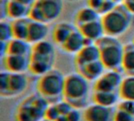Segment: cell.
<instances>
[{"instance_id": "6", "label": "cell", "mask_w": 134, "mask_h": 121, "mask_svg": "<svg viewBox=\"0 0 134 121\" xmlns=\"http://www.w3.org/2000/svg\"><path fill=\"white\" fill-rule=\"evenodd\" d=\"M63 0H35L30 6L28 18L46 24L57 20L62 13Z\"/></svg>"}, {"instance_id": "11", "label": "cell", "mask_w": 134, "mask_h": 121, "mask_svg": "<svg viewBox=\"0 0 134 121\" xmlns=\"http://www.w3.org/2000/svg\"><path fill=\"white\" fill-rule=\"evenodd\" d=\"M30 56L6 54L2 57L5 70L13 73H25L29 69Z\"/></svg>"}, {"instance_id": "23", "label": "cell", "mask_w": 134, "mask_h": 121, "mask_svg": "<svg viewBox=\"0 0 134 121\" xmlns=\"http://www.w3.org/2000/svg\"><path fill=\"white\" fill-rule=\"evenodd\" d=\"M29 22L30 19L28 17L14 20L11 22L13 39L27 40Z\"/></svg>"}, {"instance_id": "32", "label": "cell", "mask_w": 134, "mask_h": 121, "mask_svg": "<svg viewBox=\"0 0 134 121\" xmlns=\"http://www.w3.org/2000/svg\"><path fill=\"white\" fill-rule=\"evenodd\" d=\"M123 2H132V3H134V0H124Z\"/></svg>"}, {"instance_id": "14", "label": "cell", "mask_w": 134, "mask_h": 121, "mask_svg": "<svg viewBox=\"0 0 134 121\" xmlns=\"http://www.w3.org/2000/svg\"><path fill=\"white\" fill-rule=\"evenodd\" d=\"M89 43H94L88 42L82 35V34L80 32V31L77 28L71 34V35L68 37L66 42L60 46V48L64 52L67 54L75 55L86 45Z\"/></svg>"}, {"instance_id": "20", "label": "cell", "mask_w": 134, "mask_h": 121, "mask_svg": "<svg viewBox=\"0 0 134 121\" xmlns=\"http://www.w3.org/2000/svg\"><path fill=\"white\" fill-rule=\"evenodd\" d=\"M100 17L101 16L97 10L87 6L78 9L74 17V24L79 28L85 24L100 19Z\"/></svg>"}, {"instance_id": "16", "label": "cell", "mask_w": 134, "mask_h": 121, "mask_svg": "<svg viewBox=\"0 0 134 121\" xmlns=\"http://www.w3.org/2000/svg\"><path fill=\"white\" fill-rule=\"evenodd\" d=\"M49 32L48 24L30 20L27 41L31 45L46 40Z\"/></svg>"}, {"instance_id": "4", "label": "cell", "mask_w": 134, "mask_h": 121, "mask_svg": "<svg viewBox=\"0 0 134 121\" xmlns=\"http://www.w3.org/2000/svg\"><path fill=\"white\" fill-rule=\"evenodd\" d=\"M133 14L123 3L115 6L111 10L100 17L105 35L119 37L125 34L132 23Z\"/></svg>"}, {"instance_id": "31", "label": "cell", "mask_w": 134, "mask_h": 121, "mask_svg": "<svg viewBox=\"0 0 134 121\" xmlns=\"http://www.w3.org/2000/svg\"><path fill=\"white\" fill-rule=\"evenodd\" d=\"M115 4H116V5H119V4H122V3H123V2H124V0H111Z\"/></svg>"}, {"instance_id": "33", "label": "cell", "mask_w": 134, "mask_h": 121, "mask_svg": "<svg viewBox=\"0 0 134 121\" xmlns=\"http://www.w3.org/2000/svg\"><path fill=\"white\" fill-rule=\"evenodd\" d=\"M42 121H53V120H48V119H46V118H45V119H44Z\"/></svg>"}, {"instance_id": "34", "label": "cell", "mask_w": 134, "mask_h": 121, "mask_svg": "<svg viewBox=\"0 0 134 121\" xmlns=\"http://www.w3.org/2000/svg\"><path fill=\"white\" fill-rule=\"evenodd\" d=\"M132 43H133V44L134 45V37H133V42H132Z\"/></svg>"}, {"instance_id": "1", "label": "cell", "mask_w": 134, "mask_h": 121, "mask_svg": "<svg viewBox=\"0 0 134 121\" xmlns=\"http://www.w3.org/2000/svg\"><path fill=\"white\" fill-rule=\"evenodd\" d=\"M90 81L78 72L65 76L64 100L73 108L84 109L89 106Z\"/></svg>"}, {"instance_id": "13", "label": "cell", "mask_w": 134, "mask_h": 121, "mask_svg": "<svg viewBox=\"0 0 134 121\" xmlns=\"http://www.w3.org/2000/svg\"><path fill=\"white\" fill-rule=\"evenodd\" d=\"M75 29H77V27L75 24L67 21H61L56 24L51 31L53 43L60 47Z\"/></svg>"}, {"instance_id": "7", "label": "cell", "mask_w": 134, "mask_h": 121, "mask_svg": "<svg viewBox=\"0 0 134 121\" xmlns=\"http://www.w3.org/2000/svg\"><path fill=\"white\" fill-rule=\"evenodd\" d=\"M56 54H42L31 51L28 71L34 76H41L54 69Z\"/></svg>"}, {"instance_id": "5", "label": "cell", "mask_w": 134, "mask_h": 121, "mask_svg": "<svg viewBox=\"0 0 134 121\" xmlns=\"http://www.w3.org/2000/svg\"><path fill=\"white\" fill-rule=\"evenodd\" d=\"M95 43L100 50V61L105 69L122 72L124 45L118 38L105 35Z\"/></svg>"}, {"instance_id": "28", "label": "cell", "mask_w": 134, "mask_h": 121, "mask_svg": "<svg viewBox=\"0 0 134 121\" xmlns=\"http://www.w3.org/2000/svg\"><path fill=\"white\" fill-rule=\"evenodd\" d=\"M114 121H134V117L121 109H116Z\"/></svg>"}, {"instance_id": "22", "label": "cell", "mask_w": 134, "mask_h": 121, "mask_svg": "<svg viewBox=\"0 0 134 121\" xmlns=\"http://www.w3.org/2000/svg\"><path fill=\"white\" fill-rule=\"evenodd\" d=\"M122 72L126 76H134V45L132 42L124 45Z\"/></svg>"}, {"instance_id": "27", "label": "cell", "mask_w": 134, "mask_h": 121, "mask_svg": "<svg viewBox=\"0 0 134 121\" xmlns=\"http://www.w3.org/2000/svg\"><path fill=\"white\" fill-rule=\"evenodd\" d=\"M117 109H121L134 117V101L128 99H121L117 105Z\"/></svg>"}, {"instance_id": "24", "label": "cell", "mask_w": 134, "mask_h": 121, "mask_svg": "<svg viewBox=\"0 0 134 121\" xmlns=\"http://www.w3.org/2000/svg\"><path fill=\"white\" fill-rule=\"evenodd\" d=\"M119 92L121 99L134 101V76H126L123 78Z\"/></svg>"}, {"instance_id": "8", "label": "cell", "mask_w": 134, "mask_h": 121, "mask_svg": "<svg viewBox=\"0 0 134 121\" xmlns=\"http://www.w3.org/2000/svg\"><path fill=\"white\" fill-rule=\"evenodd\" d=\"M123 77L121 71L106 70L95 82L93 91H119Z\"/></svg>"}, {"instance_id": "25", "label": "cell", "mask_w": 134, "mask_h": 121, "mask_svg": "<svg viewBox=\"0 0 134 121\" xmlns=\"http://www.w3.org/2000/svg\"><path fill=\"white\" fill-rule=\"evenodd\" d=\"M13 39V29L11 22L6 21V20H1L0 23V41L9 42Z\"/></svg>"}, {"instance_id": "15", "label": "cell", "mask_w": 134, "mask_h": 121, "mask_svg": "<svg viewBox=\"0 0 134 121\" xmlns=\"http://www.w3.org/2000/svg\"><path fill=\"white\" fill-rule=\"evenodd\" d=\"M77 28L90 43H95L105 35V31L100 19L85 24Z\"/></svg>"}, {"instance_id": "21", "label": "cell", "mask_w": 134, "mask_h": 121, "mask_svg": "<svg viewBox=\"0 0 134 121\" xmlns=\"http://www.w3.org/2000/svg\"><path fill=\"white\" fill-rule=\"evenodd\" d=\"M30 7L12 0H7L6 3V18L12 20L28 17Z\"/></svg>"}, {"instance_id": "10", "label": "cell", "mask_w": 134, "mask_h": 121, "mask_svg": "<svg viewBox=\"0 0 134 121\" xmlns=\"http://www.w3.org/2000/svg\"><path fill=\"white\" fill-rule=\"evenodd\" d=\"M115 113L114 107L93 103L83 109L82 119L84 121H114Z\"/></svg>"}, {"instance_id": "2", "label": "cell", "mask_w": 134, "mask_h": 121, "mask_svg": "<svg viewBox=\"0 0 134 121\" xmlns=\"http://www.w3.org/2000/svg\"><path fill=\"white\" fill-rule=\"evenodd\" d=\"M65 76L58 69H53L38 77L36 92L42 95L49 104L64 100Z\"/></svg>"}, {"instance_id": "9", "label": "cell", "mask_w": 134, "mask_h": 121, "mask_svg": "<svg viewBox=\"0 0 134 121\" xmlns=\"http://www.w3.org/2000/svg\"><path fill=\"white\" fill-rule=\"evenodd\" d=\"M28 83L29 80L25 73L9 72L7 87L1 97L5 98L18 97L27 90Z\"/></svg>"}, {"instance_id": "3", "label": "cell", "mask_w": 134, "mask_h": 121, "mask_svg": "<svg viewBox=\"0 0 134 121\" xmlns=\"http://www.w3.org/2000/svg\"><path fill=\"white\" fill-rule=\"evenodd\" d=\"M49 103L38 92L27 95L16 108L15 121H42Z\"/></svg>"}, {"instance_id": "29", "label": "cell", "mask_w": 134, "mask_h": 121, "mask_svg": "<svg viewBox=\"0 0 134 121\" xmlns=\"http://www.w3.org/2000/svg\"><path fill=\"white\" fill-rule=\"evenodd\" d=\"M104 1L105 0H87V6L98 12Z\"/></svg>"}, {"instance_id": "12", "label": "cell", "mask_w": 134, "mask_h": 121, "mask_svg": "<svg viewBox=\"0 0 134 121\" xmlns=\"http://www.w3.org/2000/svg\"><path fill=\"white\" fill-rule=\"evenodd\" d=\"M99 60H100V54L98 46L96 43H89L75 55L74 63L75 69H77Z\"/></svg>"}, {"instance_id": "30", "label": "cell", "mask_w": 134, "mask_h": 121, "mask_svg": "<svg viewBox=\"0 0 134 121\" xmlns=\"http://www.w3.org/2000/svg\"><path fill=\"white\" fill-rule=\"evenodd\" d=\"M12 1H15L16 2H19V3H21L23 5H25L28 7H30L34 2L35 0H12Z\"/></svg>"}, {"instance_id": "18", "label": "cell", "mask_w": 134, "mask_h": 121, "mask_svg": "<svg viewBox=\"0 0 134 121\" xmlns=\"http://www.w3.org/2000/svg\"><path fill=\"white\" fill-rule=\"evenodd\" d=\"M92 100L93 103L108 106L114 107L118 105L121 100L119 92L118 91H93L92 94Z\"/></svg>"}, {"instance_id": "26", "label": "cell", "mask_w": 134, "mask_h": 121, "mask_svg": "<svg viewBox=\"0 0 134 121\" xmlns=\"http://www.w3.org/2000/svg\"><path fill=\"white\" fill-rule=\"evenodd\" d=\"M81 110L72 108L66 115L60 117L57 121H81L82 119V113Z\"/></svg>"}, {"instance_id": "17", "label": "cell", "mask_w": 134, "mask_h": 121, "mask_svg": "<svg viewBox=\"0 0 134 121\" xmlns=\"http://www.w3.org/2000/svg\"><path fill=\"white\" fill-rule=\"evenodd\" d=\"M107 69L100 60L93 61L76 69V72L80 73L90 82H95Z\"/></svg>"}, {"instance_id": "19", "label": "cell", "mask_w": 134, "mask_h": 121, "mask_svg": "<svg viewBox=\"0 0 134 121\" xmlns=\"http://www.w3.org/2000/svg\"><path fill=\"white\" fill-rule=\"evenodd\" d=\"M31 47L32 45L30 43H28L27 40L12 39L9 42H6V50H5V55L10 54V55L30 56L31 53Z\"/></svg>"}]
</instances>
